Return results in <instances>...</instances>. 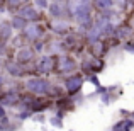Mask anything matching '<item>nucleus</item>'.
<instances>
[{"instance_id": "obj_1", "label": "nucleus", "mask_w": 134, "mask_h": 131, "mask_svg": "<svg viewBox=\"0 0 134 131\" xmlns=\"http://www.w3.org/2000/svg\"><path fill=\"white\" fill-rule=\"evenodd\" d=\"M24 87L32 95H37V97H51L53 83L49 80L43 78V77H31V78H27Z\"/></svg>"}, {"instance_id": "obj_2", "label": "nucleus", "mask_w": 134, "mask_h": 131, "mask_svg": "<svg viewBox=\"0 0 134 131\" xmlns=\"http://www.w3.org/2000/svg\"><path fill=\"white\" fill-rule=\"evenodd\" d=\"M76 61L70 55H54V73L59 75H71L76 70Z\"/></svg>"}, {"instance_id": "obj_3", "label": "nucleus", "mask_w": 134, "mask_h": 131, "mask_svg": "<svg viewBox=\"0 0 134 131\" xmlns=\"http://www.w3.org/2000/svg\"><path fill=\"white\" fill-rule=\"evenodd\" d=\"M43 36H44V26L41 22H29L27 27L20 33V38H22L26 43H31V44H34L36 41L43 39Z\"/></svg>"}, {"instance_id": "obj_4", "label": "nucleus", "mask_w": 134, "mask_h": 131, "mask_svg": "<svg viewBox=\"0 0 134 131\" xmlns=\"http://www.w3.org/2000/svg\"><path fill=\"white\" fill-rule=\"evenodd\" d=\"M36 55L37 53L34 51V48L32 46H27V44H24V46H20L19 49H17V53H15V61L19 63V65H29V63H32V61H36Z\"/></svg>"}, {"instance_id": "obj_5", "label": "nucleus", "mask_w": 134, "mask_h": 131, "mask_svg": "<svg viewBox=\"0 0 134 131\" xmlns=\"http://www.w3.org/2000/svg\"><path fill=\"white\" fill-rule=\"evenodd\" d=\"M48 12H49V15H51L54 20H59V19H68V10H66V0H53V2H49Z\"/></svg>"}, {"instance_id": "obj_6", "label": "nucleus", "mask_w": 134, "mask_h": 131, "mask_svg": "<svg viewBox=\"0 0 134 131\" xmlns=\"http://www.w3.org/2000/svg\"><path fill=\"white\" fill-rule=\"evenodd\" d=\"M83 83V77L76 75V73H71V75H66L65 80H63V87H65L66 94L68 95H75L76 92H80Z\"/></svg>"}, {"instance_id": "obj_7", "label": "nucleus", "mask_w": 134, "mask_h": 131, "mask_svg": "<svg viewBox=\"0 0 134 131\" xmlns=\"http://www.w3.org/2000/svg\"><path fill=\"white\" fill-rule=\"evenodd\" d=\"M36 72L37 73L54 72V55H41L36 60Z\"/></svg>"}, {"instance_id": "obj_8", "label": "nucleus", "mask_w": 134, "mask_h": 131, "mask_svg": "<svg viewBox=\"0 0 134 131\" xmlns=\"http://www.w3.org/2000/svg\"><path fill=\"white\" fill-rule=\"evenodd\" d=\"M17 14H19V15H22L27 22H39L41 17H43V14L39 12V9H37L34 3H27V5H24Z\"/></svg>"}, {"instance_id": "obj_9", "label": "nucleus", "mask_w": 134, "mask_h": 131, "mask_svg": "<svg viewBox=\"0 0 134 131\" xmlns=\"http://www.w3.org/2000/svg\"><path fill=\"white\" fill-rule=\"evenodd\" d=\"M3 68H5V72L9 73L10 77H15V78H20V77L27 75V72L22 68V65H19L15 60H9V61H5V63H3Z\"/></svg>"}, {"instance_id": "obj_10", "label": "nucleus", "mask_w": 134, "mask_h": 131, "mask_svg": "<svg viewBox=\"0 0 134 131\" xmlns=\"http://www.w3.org/2000/svg\"><path fill=\"white\" fill-rule=\"evenodd\" d=\"M71 24L68 22V19H59V20H54L51 26V31L58 36H66V34L71 33Z\"/></svg>"}, {"instance_id": "obj_11", "label": "nucleus", "mask_w": 134, "mask_h": 131, "mask_svg": "<svg viewBox=\"0 0 134 131\" xmlns=\"http://www.w3.org/2000/svg\"><path fill=\"white\" fill-rule=\"evenodd\" d=\"M12 34H14V27L10 24V20H2L0 22V43L7 44L12 39Z\"/></svg>"}, {"instance_id": "obj_12", "label": "nucleus", "mask_w": 134, "mask_h": 131, "mask_svg": "<svg viewBox=\"0 0 134 131\" xmlns=\"http://www.w3.org/2000/svg\"><path fill=\"white\" fill-rule=\"evenodd\" d=\"M27 3H29V0H5L7 10L12 12V14H17L24 5H27Z\"/></svg>"}, {"instance_id": "obj_13", "label": "nucleus", "mask_w": 134, "mask_h": 131, "mask_svg": "<svg viewBox=\"0 0 134 131\" xmlns=\"http://www.w3.org/2000/svg\"><path fill=\"white\" fill-rule=\"evenodd\" d=\"M10 24H12L14 31H20V33H22V31L27 27V24H29V22H27V20L24 19L22 15H19V14H14L12 19H10Z\"/></svg>"}, {"instance_id": "obj_14", "label": "nucleus", "mask_w": 134, "mask_h": 131, "mask_svg": "<svg viewBox=\"0 0 134 131\" xmlns=\"http://www.w3.org/2000/svg\"><path fill=\"white\" fill-rule=\"evenodd\" d=\"M112 7H115L112 0H93V9H97L98 12L109 10V9H112Z\"/></svg>"}, {"instance_id": "obj_15", "label": "nucleus", "mask_w": 134, "mask_h": 131, "mask_svg": "<svg viewBox=\"0 0 134 131\" xmlns=\"http://www.w3.org/2000/svg\"><path fill=\"white\" fill-rule=\"evenodd\" d=\"M131 33H132V31L129 29L127 26H119L117 29H115V34H114V36L117 38V39L122 41V39H127V38L131 36Z\"/></svg>"}, {"instance_id": "obj_16", "label": "nucleus", "mask_w": 134, "mask_h": 131, "mask_svg": "<svg viewBox=\"0 0 134 131\" xmlns=\"http://www.w3.org/2000/svg\"><path fill=\"white\" fill-rule=\"evenodd\" d=\"M32 3L37 9H43V10H48V7H49V0H34Z\"/></svg>"}, {"instance_id": "obj_17", "label": "nucleus", "mask_w": 134, "mask_h": 131, "mask_svg": "<svg viewBox=\"0 0 134 131\" xmlns=\"http://www.w3.org/2000/svg\"><path fill=\"white\" fill-rule=\"evenodd\" d=\"M124 49L129 53H134V41H126L124 43Z\"/></svg>"}, {"instance_id": "obj_18", "label": "nucleus", "mask_w": 134, "mask_h": 131, "mask_svg": "<svg viewBox=\"0 0 134 131\" xmlns=\"http://www.w3.org/2000/svg\"><path fill=\"white\" fill-rule=\"evenodd\" d=\"M3 118H7V111H5V106L0 104V119H3Z\"/></svg>"}, {"instance_id": "obj_19", "label": "nucleus", "mask_w": 134, "mask_h": 131, "mask_svg": "<svg viewBox=\"0 0 134 131\" xmlns=\"http://www.w3.org/2000/svg\"><path fill=\"white\" fill-rule=\"evenodd\" d=\"M3 87H5V78H3V77L0 75V90H2Z\"/></svg>"}, {"instance_id": "obj_20", "label": "nucleus", "mask_w": 134, "mask_h": 131, "mask_svg": "<svg viewBox=\"0 0 134 131\" xmlns=\"http://www.w3.org/2000/svg\"><path fill=\"white\" fill-rule=\"evenodd\" d=\"M3 49H5V44H3V43H0V56L3 55Z\"/></svg>"}, {"instance_id": "obj_21", "label": "nucleus", "mask_w": 134, "mask_h": 131, "mask_svg": "<svg viewBox=\"0 0 134 131\" xmlns=\"http://www.w3.org/2000/svg\"><path fill=\"white\" fill-rule=\"evenodd\" d=\"M2 66H3V63H2V58H0V68H2Z\"/></svg>"}]
</instances>
